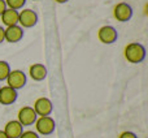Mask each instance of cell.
<instances>
[{
	"mask_svg": "<svg viewBox=\"0 0 148 138\" xmlns=\"http://www.w3.org/2000/svg\"><path fill=\"white\" fill-rule=\"evenodd\" d=\"M7 9V5H5V1L4 0H0V16L3 14V12Z\"/></svg>",
	"mask_w": 148,
	"mask_h": 138,
	"instance_id": "18",
	"label": "cell"
},
{
	"mask_svg": "<svg viewBox=\"0 0 148 138\" xmlns=\"http://www.w3.org/2000/svg\"><path fill=\"white\" fill-rule=\"evenodd\" d=\"M0 18H1V22L5 28L13 26V25H18V10L7 8V9L3 12V14L0 16Z\"/></svg>",
	"mask_w": 148,
	"mask_h": 138,
	"instance_id": "13",
	"label": "cell"
},
{
	"mask_svg": "<svg viewBox=\"0 0 148 138\" xmlns=\"http://www.w3.org/2000/svg\"><path fill=\"white\" fill-rule=\"evenodd\" d=\"M55 3H57V4H65V3H68L69 0H53Z\"/></svg>",
	"mask_w": 148,
	"mask_h": 138,
	"instance_id": "20",
	"label": "cell"
},
{
	"mask_svg": "<svg viewBox=\"0 0 148 138\" xmlns=\"http://www.w3.org/2000/svg\"><path fill=\"white\" fill-rule=\"evenodd\" d=\"M4 1H5L7 8H9V9H14V10H20V9L23 8L26 0H4Z\"/></svg>",
	"mask_w": 148,
	"mask_h": 138,
	"instance_id": "14",
	"label": "cell"
},
{
	"mask_svg": "<svg viewBox=\"0 0 148 138\" xmlns=\"http://www.w3.org/2000/svg\"><path fill=\"white\" fill-rule=\"evenodd\" d=\"M17 90L7 86H0V104L1 106H10L17 100Z\"/></svg>",
	"mask_w": 148,
	"mask_h": 138,
	"instance_id": "10",
	"label": "cell"
},
{
	"mask_svg": "<svg viewBox=\"0 0 148 138\" xmlns=\"http://www.w3.org/2000/svg\"><path fill=\"white\" fill-rule=\"evenodd\" d=\"M118 33L114 26L112 25H104L97 30V39L103 44H112L117 41Z\"/></svg>",
	"mask_w": 148,
	"mask_h": 138,
	"instance_id": "5",
	"label": "cell"
},
{
	"mask_svg": "<svg viewBox=\"0 0 148 138\" xmlns=\"http://www.w3.org/2000/svg\"><path fill=\"white\" fill-rule=\"evenodd\" d=\"M38 22V14L33 9L18 10V25L22 29L33 28Z\"/></svg>",
	"mask_w": 148,
	"mask_h": 138,
	"instance_id": "6",
	"label": "cell"
},
{
	"mask_svg": "<svg viewBox=\"0 0 148 138\" xmlns=\"http://www.w3.org/2000/svg\"><path fill=\"white\" fill-rule=\"evenodd\" d=\"M0 86H1V85H0Z\"/></svg>",
	"mask_w": 148,
	"mask_h": 138,
	"instance_id": "23",
	"label": "cell"
},
{
	"mask_svg": "<svg viewBox=\"0 0 148 138\" xmlns=\"http://www.w3.org/2000/svg\"><path fill=\"white\" fill-rule=\"evenodd\" d=\"M10 70H12V69H10V65L8 64L7 61H4V60H0V82L7 79V77H8V74H9Z\"/></svg>",
	"mask_w": 148,
	"mask_h": 138,
	"instance_id": "15",
	"label": "cell"
},
{
	"mask_svg": "<svg viewBox=\"0 0 148 138\" xmlns=\"http://www.w3.org/2000/svg\"><path fill=\"white\" fill-rule=\"evenodd\" d=\"M18 138H40L39 134L34 130H23Z\"/></svg>",
	"mask_w": 148,
	"mask_h": 138,
	"instance_id": "16",
	"label": "cell"
},
{
	"mask_svg": "<svg viewBox=\"0 0 148 138\" xmlns=\"http://www.w3.org/2000/svg\"><path fill=\"white\" fill-rule=\"evenodd\" d=\"M4 42V28L0 25V43Z\"/></svg>",
	"mask_w": 148,
	"mask_h": 138,
	"instance_id": "19",
	"label": "cell"
},
{
	"mask_svg": "<svg viewBox=\"0 0 148 138\" xmlns=\"http://www.w3.org/2000/svg\"><path fill=\"white\" fill-rule=\"evenodd\" d=\"M33 108L38 117L39 116H49L53 111V104H52L51 99H48L46 97H40L34 102Z\"/></svg>",
	"mask_w": 148,
	"mask_h": 138,
	"instance_id": "8",
	"label": "cell"
},
{
	"mask_svg": "<svg viewBox=\"0 0 148 138\" xmlns=\"http://www.w3.org/2000/svg\"><path fill=\"white\" fill-rule=\"evenodd\" d=\"M0 138H8V137H7V134H5L4 132H3V129H0Z\"/></svg>",
	"mask_w": 148,
	"mask_h": 138,
	"instance_id": "21",
	"label": "cell"
},
{
	"mask_svg": "<svg viewBox=\"0 0 148 138\" xmlns=\"http://www.w3.org/2000/svg\"><path fill=\"white\" fill-rule=\"evenodd\" d=\"M29 77L33 81H43L47 77V68L42 63H35L29 67Z\"/></svg>",
	"mask_w": 148,
	"mask_h": 138,
	"instance_id": "11",
	"label": "cell"
},
{
	"mask_svg": "<svg viewBox=\"0 0 148 138\" xmlns=\"http://www.w3.org/2000/svg\"><path fill=\"white\" fill-rule=\"evenodd\" d=\"M118 138H138V136H136L134 132L125 130V132H122V133L118 136Z\"/></svg>",
	"mask_w": 148,
	"mask_h": 138,
	"instance_id": "17",
	"label": "cell"
},
{
	"mask_svg": "<svg viewBox=\"0 0 148 138\" xmlns=\"http://www.w3.org/2000/svg\"><path fill=\"white\" fill-rule=\"evenodd\" d=\"M36 119H38V116H36L35 111H34V108L31 106H23L17 112V121L22 126L34 125Z\"/></svg>",
	"mask_w": 148,
	"mask_h": 138,
	"instance_id": "4",
	"label": "cell"
},
{
	"mask_svg": "<svg viewBox=\"0 0 148 138\" xmlns=\"http://www.w3.org/2000/svg\"><path fill=\"white\" fill-rule=\"evenodd\" d=\"M35 132L40 136H49L56 129V123L51 116H39L34 123Z\"/></svg>",
	"mask_w": 148,
	"mask_h": 138,
	"instance_id": "2",
	"label": "cell"
},
{
	"mask_svg": "<svg viewBox=\"0 0 148 138\" xmlns=\"http://www.w3.org/2000/svg\"><path fill=\"white\" fill-rule=\"evenodd\" d=\"M3 132L7 134L8 138H18L21 136V133L23 132V126L17 120H9L4 125Z\"/></svg>",
	"mask_w": 148,
	"mask_h": 138,
	"instance_id": "12",
	"label": "cell"
},
{
	"mask_svg": "<svg viewBox=\"0 0 148 138\" xmlns=\"http://www.w3.org/2000/svg\"><path fill=\"white\" fill-rule=\"evenodd\" d=\"M113 17L118 22H127L133 17V8L127 3H118L113 8Z\"/></svg>",
	"mask_w": 148,
	"mask_h": 138,
	"instance_id": "7",
	"label": "cell"
},
{
	"mask_svg": "<svg viewBox=\"0 0 148 138\" xmlns=\"http://www.w3.org/2000/svg\"><path fill=\"white\" fill-rule=\"evenodd\" d=\"M23 38V29L20 25H13L4 28V42L17 43Z\"/></svg>",
	"mask_w": 148,
	"mask_h": 138,
	"instance_id": "9",
	"label": "cell"
},
{
	"mask_svg": "<svg viewBox=\"0 0 148 138\" xmlns=\"http://www.w3.org/2000/svg\"><path fill=\"white\" fill-rule=\"evenodd\" d=\"M33 1H35V0H33Z\"/></svg>",
	"mask_w": 148,
	"mask_h": 138,
	"instance_id": "22",
	"label": "cell"
},
{
	"mask_svg": "<svg viewBox=\"0 0 148 138\" xmlns=\"http://www.w3.org/2000/svg\"><path fill=\"white\" fill-rule=\"evenodd\" d=\"M123 57L131 64H139L146 59V48L138 42L127 43L123 48Z\"/></svg>",
	"mask_w": 148,
	"mask_h": 138,
	"instance_id": "1",
	"label": "cell"
},
{
	"mask_svg": "<svg viewBox=\"0 0 148 138\" xmlns=\"http://www.w3.org/2000/svg\"><path fill=\"white\" fill-rule=\"evenodd\" d=\"M26 79H27V77H26V73H23V70H21V69H13V70L9 72L5 82H7V86L12 87V89L18 91V90L22 89L26 85Z\"/></svg>",
	"mask_w": 148,
	"mask_h": 138,
	"instance_id": "3",
	"label": "cell"
}]
</instances>
